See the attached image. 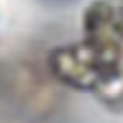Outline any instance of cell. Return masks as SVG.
<instances>
[{"label": "cell", "mask_w": 123, "mask_h": 123, "mask_svg": "<svg viewBox=\"0 0 123 123\" xmlns=\"http://www.w3.org/2000/svg\"><path fill=\"white\" fill-rule=\"evenodd\" d=\"M122 55L88 41L80 45L58 47L49 55L51 74L60 83L77 89H93L110 95L122 87Z\"/></svg>", "instance_id": "cell-1"}]
</instances>
